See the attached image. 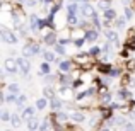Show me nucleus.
I'll list each match as a JSON object with an SVG mask.
<instances>
[{
	"label": "nucleus",
	"instance_id": "nucleus-1",
	"mask_svg": "<svg viewBox=\"0 0 135 131\" xmlns=\"http://www.w3.org/2000/svg\"><path fill=\"white\" fill-rule=\"evenodd\" d=\"M0 36H2V39H3V43H7V44H16L17 41H19V36H17L14 31H10V29H7V27H0Z\"/></svg>",
	"mask_w": 135,
	"mask_h": 131
},
{
	"label": "nucleus",
	"instance_id": "nucleus-2",
	"mask_svg": "<svg viewBox=\"0 0 135 131\" xmlns=\"http://www.w3.org/2000/svg\"><path fill=\"white\" fill-rule=\"evenodd\" d=\"M40 51H41L40 44H36V43H27V44H24V48H22V56L29 58V56L38 55Z\"/></svg>",
	"mask_w": 135,
	"mask_h": 131
},
{
	"label": "nucleus",
	"instance_id": "nucleus-3",
	"mask_svg": "<svg viewBox=\"0 0 135 131\" xmlns=\"http://www.w3.org/2000/svg\"><path fill=\"white\" fill-rule=\"evenodd\" d=\"M3 66H5L3 70H5L7 73H17L19 72V63L14 58H7L5 61H3Z\"/></svg>",
	"mask_w": 135,
	"mask_h": 131
},
{
	"label": "nucleus",
	"instance_id": "nucleus-4",
	"mask_svg": "<svg viewBox=\"0 0 135 131\" xmlns=\"http://www.w3.org/2000/svg\"><path fill=\"white\" fill-rule=\"evenodd\" d=\"M80 12H82L84 17H91V19L96 15V9L91 5L89 2H86V3H82V5H80Z\"/></svg>",
	"mask_w": 135,
	"mask_h": 131
},
{
	"label": "nucleus",
	"instance_id": "nucleus-5",
	"mask_svg": "<svg viewBox=\"0 0 135 131\" xmlns=\"http://www.w3.org/2000/svg\"><path fill=\"white\" fill-rule=\"evenodd\" d=\"M17 63H19V70L24 73V75H27V73H29V70H31L29 60H27L26 56H21V58H17Z\"/></svg>",
	"mask_w": 135,
	"mask_h": 131
},
{
	"label": "nucleus",
	"instance_id": "nucleus-6",
	"mask_svg": "<svg viewBox=\"0 0 135 131\" xmlns=\"http://www.w3.org/2000/svg\"><path fill=\"white\" fill-rule=\"evenodd\" d=\"M58 68L62 73H72L74 72V60H63Z\"/></svg>",
	"mask_w": 135,
	"mask_h": 131
},
{
	"label": "nucleus",
	"instance_id": "nucleus-7",
	"mask_svg": "<svg viewBox=\"0 0 135 131\" xmlns=\"http://www.w3.org/2000/svg\"><path fill=\"white\" fill-rule=\"evenodd\" d=\"M89 58H92L89 53H82V55H80V53H77V55L74 56V63H79L80 66H82V65L87 66V61H89Z\"/></svg>",
	"mask_w": 135,
	"mask_h": 131
},
{
	"label": "nucleus",
	"instance_id": "nucleus-8",
	"mask_svg": "<svg viewBox=\"0 0 135 131\" xmlns=\"http://www.w3.org/2000/svg\"><path fill=\"white\" fill-rule=\"evenodd\" d=\"M43 43L48 44V46H55L56 43H58V34H56L55 31H51L50 34H46V36L43 38Z\"/></svg>",
	"mask_w": 135,
	"mask_h": 131
},
{
	"label": "nucleus",
	"instance_id": "nucleus-9",
	"mask_svg": "<svg viewBox=\"0 0 135 131\" xmlns=\"http://www.w3.org/2000/svg\"><path fill=\"white\" fill-rule=\"evenodd\" d=\"M104 36H106V41H109V43L120 46V43H118V33H115V31H111V29H106L104 31Z\"/></svg>",
	"mask_w": 135,
	"mask_h": 131
},
{
	"label": "nucleus",
	"instance_id": "nucleus-10",
	"mask_svg": "<svg viewBox=\"0 0 135 131\" xmlns=\"http://www.w3.org/2000/svg\"><path fill=\"white\" fill-rule=\"evenodd\" d=\"M79 12H80L79 2H70V3H67V14H70V15H77Z\"/></svg>",
	"mask_w": 135,
	"mask_h": 131
},
{
	"label": "nucleus",
	"instance_id": "nucleus-11",
	"mask_svg": "<svg viewBox=\"0 0 135 131\" xmlns=\"http://www.w3.org/2000/svg\"><path fill=\"white\" fill-rule=\"evenodd\" d=\"M86 41L87 43H94V41H98V38H99V31H96V29H87L86 31Z\"/></svg>",
	"mask_w": 135,
	"mask_h": 131
},
{
	"label": "nucleus",
	"instance_id": "nucleus-12",
	"mask_svg": "<svg viewBox=\"0 0 135 131\" xmlns=\"http://www.w3.org/2000/svg\"><path fill=\"white\" fill-rule=\"evenodd\" d=\"M29 29L31 31H40V19H38V15L36 14H31V17H29Z\"/></svg>",
	"mask_w": 135,
	"mask_h": 131
},
{
	"label": "nucleus",
	"instance_id": "nucleus-13",
	"mask_svg": "<svg viewBox=\"0 0 135 131\" xmlns=\"http://www.w3.org/2000/svg\"><path fill=\"white\" fill-rule=\"evenodd\" d=\"M50 107L53 109V112H58V111H62V107H63V101L60 97H55V99H51V102H50Z\"/></svg>",
	"mask_w": 135,
	"mask_h": 131
},
{
	"label": "nucleus",
	"instance_id": "nucleus-14",
	"mask_svg": "<svg viewBox=\"0 0 135 131\" xmlns=\"http://www.w3.org/2000/svg\"><path fill=\"white\" fill-rule=\"evenodd\" d=\"M43 53V58H45V61H48V63H55L56 61V53L55 51H51V49H45V51H41Z\"/></svg>",
	"mask_w": 135,
	"mask_h": 131
},
{
	"label": "nucleus",
	"instance_id": "nucleus-15",
	"mask_svg": "<svg viewBox=\"0 0 135 131\" xmlns=\"http://www.w3.org/2000/svg\"><path fill=\"white\" fill-rule=\"evenodd\" d=\"M21 116H22L24 121H29L31 118H34V109L29 107V106H26V107L22 109V112H21Z\"/></svg>",
	"mask_w": 135,
	"mask_h": 131
},
{
	"label": "nucleus",
	"instance_id": "nucleus-16",
	"mask_svg": "<svg viewBox=\"0 0 135 131\" xmlns=\"http://www.w3.org/2000/svg\"><path fill=\"white\" fill-rule=\"evenodd\" d=\"M70 119H72L74 123H84L86 121V116H84L82 111H77V112H70Z\"/></svg>",
	"mask_w": 135,
	"mask_h": 131
},
{
	"label": "nucleus",
	"instance_id": "nucleus-17",
	"mask_svg": "<svg viewBox=\"0 0 135 131\" xmlns=\"http://www.w3.org/2000/svg\"><path fill=\"white\" fill-rule=\"evenodd\" d=\"M22 116H19V114H16V112H12V118H10V124H12V128H19L21 124H22Z\"/></svg>",
	"mask_w": 135,
	"mask_h": 131
},
{
	"label": "nucleus",
	"instance_id": "nucleus-18",
	"mask_svg": "<svg viewBox=\"0 0 135 131\" xmlns=\"http://www.w3.org/2000/svg\"><path fill=\"white\" fill-rule=\"evenodd\" d=\"M38 128H41L40 119H38V118H31L29 121H27V131H36Z\"/></svg>",
	"mask_w": 135,
	"mask_h": 131
},
{
	"label": "nucleus",
	"instance_id": "nucleus-19",
	"mask_svg": "<svg viewBox=\"0 0 135 131\" xmlns=\"http://www.w3.org/2000/svg\"><path fill=\"white\" fill-rule=\"evenodd\" d=\"M103 17H104L106 20H115V19H118V17H116V10L111 9V7H109L108 10H104V12H103Z\"/></svg>",
	"mask_w": 135,
	"mask_h": 131
},
{
	"label": "nucleus",
	"instance_id": "nucleus-20",
	"mask_svg": "<svg viewBox=\"0 0 135 131\" xmlns=\"http://www.w3.org/2000/svg\"><path fill=\"white\" fill-rule=\"evenodd\" d=\"M26 102H27V94H22V92H21L19 95H17V107L19 109H24L26 107Z\"/></svg>",
	"mask_w": 135,
	"mask_h": 131
},
{
	"label": "nucleus",
	"instance_id": "nucleus-21",
	"mask_svg": "<svg viewBox=\"0 0 135 131\" xmlns=\"http://www.w3.org/2000/svg\"><path fill=\"white\" fill-rule=\"evenodd\" d=\"M118 99L120 101H128V99H132V94H130V90H127V88H120L118 90Z\"/></svg>",
	"mask_w": 135,
	"mask_h": 131
},
{
	"label": "nucleus",
	"instance_id": "nucleus-22",
	"mask_svg": "<svg viewBox=\"0 0 135 131\" xmlns=\"http://www.w3.org/2000/svg\"><path fill=\"white\" fill-rule=\"evenodd\" d=\"M50 72H51V66H50L48 61H43L40 65V75H50Z\"/></svg>",
	"mask_w": 135,
	"mask_h": 131
},
{
	"label": "nucleus",
	"instance_id": "nucleus-23",
	"mask_svg": "<svg viewBox=\"0 0 135 131\" xmlns=\"http://www.w3.org/2000/svg\"><path fill=\"white\" fill-rule=\"evenodd\" d=\"M48 107V101H46V97H41L36 101V109L38 111H43V109Z\"/></svg>",
	"mask_w": 135,
	"mask_h": 131
},
{
	"label": "nucleus",
	"instance_id": "nucleus-24",
	"mask_svg": "<svg viewBox=\"0 0 135 131\" xmlns=\"http://www.w3.org/2000/svg\"><path fill=\"white\" fill-rule=\"evenodd\" d=\"M43 97H46V99H55V90H53L50 85H46L43 88Z\"/></svg>",
	"mask_w": 135,
	"mask_h": 131
},
{
	"label": "nucleus",
	"instance_id": "nucleus-25",
	"mask_svg": "<svg viewBox=\"0 0 135 131\" xmlns=\"http://www.w3.org/2000/svg\"><path fill=\"white\" fill-rule=\"evenodd\" d=\"M9 92L10 94H16V95H19L21 94V87H19V83H16V82H12V83H9Z\"/></svg>",
	"mask_w": 135,
	"mask_h": 131
},
{
	"label": "nucleus",
	"instance_id": "nucleus-26",
	"mask_svg": "<svg viewBox=\"0 0 135 131\" xmlns=\"http://www.w3.org/2000/svg\"><path fill=\"white\" fill-rule=\"evenodd\" d=\"M67 24H69V26H79L80 20L77 19V15H70V14H67Z\"/></svg>",
	"mask_w": 135,
	"mask_h": 131
},
{
	"label": "nucleus",
	"instance_id": "nucleus-27",
	"mask_svg": "<svg viewBox=\"0 0 135 131\" xmlns=\"http://www.w3.org/2000/svg\"><path fill=\"white\" fill-rule=\"evenodd\" d=\"M53 51H55L56 53V55H67V49H65V46H63V44H60V43H56L55 46H53Z\"/></svg>",
	"mask_w": 135,
	"mask_h": 131
},
{
	"label": "nucleus",
	"instance_id": "nucleus-28",
	"mask_svg": "<svg viewBox=\"0 0 135 131\" xmlns=\"http://www.w3.org/2000/svg\"><path fill=\"white\" fill-rule=\"evenodd\" d=\"M101 53H103V48H99V46H92V48L89 49V55L92 56V58H98Z\"/></svg>",
	"mask_w": 135,
	"mask_h": 131
},
{
	"label": "nucleus",
	"instance_id": "nucleus-29",
	"mask_svg": "<svg viewBox=\"0 0 135 131\" xmlns=\"http://www.w3.org/2000/svg\"><path fill=\"white\" fill-rule=\"evenodd\" d=\"M111 99H113V94H111V92H104V94H101L103 104H111Z\"/></svg>",
	"mask_w": 135,
	"mask_h": 131
},
{
	"label": "nucleus",
	"instance_id": "nucleus-30",
	"mask_svg": "<svg viewBox=\"0 0 135 131\" xmlns=\"http://www.w3.org/2000/svg\"><path fill=\"white\" fill-rule=\"evenodd\" d=\"M58 92L62 94V97H70V92H72V87H63V85H60Z\"/></svg>",
	"mask_w": 135,
	"mask_h": 131
},
{
	"label": "nucleus",
	"instance_id": "nucleus-31",
	"mask_svg": "<svg viewBox=\"0 0 135 131\" xmlns=\"http://www.w3.org/2000/svg\"><path fill=\"white\" fill-rule=\"evenodd\" d=\"M127 20H128V19H127L125 15H122V17H118V19H116V24H115V26L118 27V29H123V27H125V24H127Z\"/></svg>",
	"mask_w": 135,
	"mask_h": 131
},
{
	"label": "nucleus",
	"instance_id": "nucleus-32",
	"mask_svg": "<svg viewBox=\"0 0 135 131\" xmlns=\"http://www.w3.org/2000/svg\"><path fill=\"white\" fill-rule=\"evenodd\" d=\"M111 51H113L111 43H109V41H106V44L103 46V53H104V55H111Z\"/></svg>",
	"mask_w": 135,
	"mask_h": 131
},
{
	"label": "nucleus",
	"instance_id": "nucleus-33",
	"mask_svg": "<svg viewBox=\"0 0 135 131\" xmlns=\"http://www.w3.org/2000/svg\"><path fill=\"white\" fill-rule=\"evenodd\" d=\"M86 97H89L87 90H82V92H77V94H75V101H84Z\"/></svg>",
	"mask_w": 135,
	"mask_h": 131
},
{
	"label": "nucleus",
	"instance_id": "nucleus-34",
	"mask_svg": "<svg viewBox=\"0 0 135 131\" xmlns=\"http://www.w3.org/2000/svg\"><path fill=\"white\" fill-rule=\"evenodd\" d=\"M0 118H2V121H3V123H7V121H10L12 114H10V112L7 111V109H3V111H2V116H0Z\"/></svg>",
	"mask_w": 135,
	"mask_h": 131
},
{
	"label": "nucleus",
	"instance_id": "nucleus-35",
	"mask_svg": "<svg viewBox=\"0 0 135 131\" xmlns=\"http://www.w3.org/2000/svg\"><path fill=\"white\" fill-rule=\"evenodd\" d=\"M123 129H125V131H135V124H133V121H127L125 124H123Z\"/></svg>",
	"mask_w": 135,
	"mask_h": 131
},
{
	"label": "nucleus",
	"instance_id": "nucleus-36",
	"mask_svg": "<svg viewBox=\"0 0 135 131\" xmlns=\"http://www.w3.org/2000/svg\"><path fill=\"white\" fill-rule=\"evenodd\" d=\"M56 78H58V77H56V75H51V73H50V75H45V83H48V85H50V83H53Z\"/></svg>",
	"mask_w": 135,
	"mask_h": 131
},
{
	"label": "nucleus",
	"instance_id": "nucleus-37",
	"mask_svg": "<svg viewBox=\"0 0 135 131\" xmlns=\"http://www.w3.org/2000/svg\"><path fill=\"white\" fill-rule=\"evenodd\" d=\"M98 7H99V9H103V10H108L109 9V3L104 2V0H98Z\"/></svg>",
	"mask_w": 135,
	"mask_h": 131
},
{
	"label": "nucleus",
	"instance_id": "nucleus-38",
	"mask_svg": "<svg viewBox=\"0 0 135 131\" xmlns=\"http://www.w3.org/2000/svg\"><path fill=\"white\" fill-rule=\"evenodd\" d=\"M123 12H125V17H127V19H132V17H133V10L130 9L128 5L125 7V10H123Z\"/></svg>",
	"mask_w": 135,
	"mask_h": 131
},
{
	"label": "nucleus",
	"instance_id": "nucleus-39",
	"mask_svg": "<svg viewBox=\"0 0 135 131\" xmlns=\"http://www.w3.org/2000/svg\"><path fill=\"white\" fill-rule=\"evenodd\" d=\"M84 43H86V38H80V39H75V41H74V44H75L77 48H82Z\"/></svg>",
	"mask_w": 135,
	"mask_h": 131
},
{
	"label": "nucleus",
	"instance_id": "nucleus-40",
	"mask_svg": "<svg viewBox=\"0 0 135 131\" xmlns=\"http://www.w3.org/2000/svg\"><path fill=\"white\" fill-rule=\"evenodd\" d=\"M120 75V70L118 68H111V72H109V77H118Z\"/></svg>",
	"mask_w": 135,
	"mask_h": 131
},
{
	"label": "nucleus",
	"instance_id": "nucleus-41",
	"mask_svg": "<svg viewBox=\"0 0 135 131\" xmlns=\"http://www.w3.org/2000/svg\"><path fill=\"white\" fill-rule=\"evenodd\" d=\"M36 5V0H26V7H34Z\"/></svg>",
	"mask_w": 135,
	"mask_h": 131
},
{
	"label": "nucleus",
	"instance_id": "nucleus-42",
	"mask_svg": "<svg viewBox=\"0 0 135 131\" xmlns=\"http://www.w3.org/2000/svg\"><path fill=\"white\" fill-rule=\"evenodd\" d=\"M135 68V61H128V70H133Z\"/></svg>",
	"mask_w": 135,
	"mask_h": 131
},
{
	"label": "nucleus",
	"instance_id": "nucleus-43",
	"mask_svg": "<svg viewBox=\"0 0 135 131\" xmlns=\"http://www.w3.org/2000/svg\"><path fill=\"white\" fill-rule=\"evenodd\" d=\"M122 3H123V5L127 7V5H128V3H130V0H122Z\"/></svg>",
	"mask_w": 135,
	"mask_h": 131
},
{
	"label": "nucleus",
	"instance_id": "nucleus-44",
	"mask_svg": "<svg viewBox=\"0 0 135 131\" xmlns=\"http://www.w3.org/2000/svg\"><path fill=\"white\" fill-rule=\"evenodd\" d=\"M101 131H109V129H108V128H106V129H101Z\"/></svg>",
	"mask_w": 135,
	"mask_h": 131
},
{
	"label": "nucleus",
	"instance_id": "nucleus-45",
	"mask_svg": "<svg viewBox=\"0 0 135 131\" xmlns=\"http://www.w3.org/2000/svg\"><path fill=\"white\" fill-rule=\"evenodd\" d=\"M5 131H12V129H5Z\"/></svg>",
	"mask_w": 135,
	"mask_h": 131
},
{
	"label": "nucleus",
	"instance_id": "nucleus-46",
	"mask_svg": "<svg viewBox=\"0 0 135 131\" xmlns=\"http://www.w3.org/2000/svg\"><path fill=\"white\" fill-rule=\"evenodd\" d=\"M96 2H98V0H96Z\"/></svg>",
	"mask_w": 135,
	"mask_h": 131
}]
</instances>
